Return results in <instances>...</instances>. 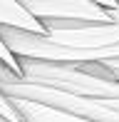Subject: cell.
<instances>
[{
  "label": "cell",
  "instance_id": "cell-1",
  "mask_svg": "<svg viewBox=\"0 0 119 122\" xmlns=\"http://www.w3.org/2000/svg\"><path fill=\"white\" fill-rule=\"evenodd\" d=\"M10 52L45 62H104L119 60V23H82L47 27V35L0 25Z\"/></svg>",
  "mask_w": 119,
  "mask_h": 122
},
{
  "label": "cell",
  "instance_id": "cell-2",
  "mask_svg": "<svg viewBox=\"0 0 119 122\" xmlns=\"http://www.w3.org/2000/svg\"><path fill=\"white\" fill-rule=\"evenodd\" d=\"M47 27H72L82 23H112V10L94 0H20Z\"/></svg>",
  "mask_w": 119,
  "mask_h": 122
},
{
  "label": "cell",
  "instance_id": "cell-3",
  "mask_svg": "<svg viewBox=\"0 0 119 122\" xmlns=\"http://www.w3.org/2000/svg\"><path fill=\"white\" fill-rule=\"evenodd\" d=\"M0 25L47 35V25L30 13L20 0H0Z\"/></svg>",
  "mask_w": 119,
  "mask_h": 122
},
{
  "label": "cell",
  "instance_id": "cell-4",
  "mask_svg": "<svg viewBox=\"0 0 119 122\" xmlns=\"http://www.w3.org/2000/svg\"><path fill=\"white\" fill-rule=\"evenodd\" d=\"M0 115H3L8 122H25L23 115H20V110L15 107V102H13L8 95H5L3 90H0Z\"/></svg>",
  "mask_w": 119,
  "mask_h": 122
},
{
  "label": "cell",
  "instance_id": "cell-5",
  "mask_svg": "<svg viewBox=\"0 0 119 122\" xmlns=\"http://www.w3.org/2000/svg\"><path fill=\"white\" fill-rule=\"evenodd\" d=\"M0 62H5L10 70H15L18 75H23V65H20V57L10 52V47L5 45V40L0 37Z\"/></svg>",
  "mask_w": 119,
  "mask_h": 122
},
{
  "label": "cell",
  "instance_id": "cell-6",
  "mask_svg": "<svg viewBox=\"0 0 119 122\" xmlns=\"http://www.w3.org/2000/svg\"><path fill=\"white\" fill-rule=\"evenodd\" d=\"M94 3H99L102 8H109V10H117L119 8V0H94Z\"/></svg>",
  "mask_w": 119,
  "mask_h": 122
}]
</instances>
